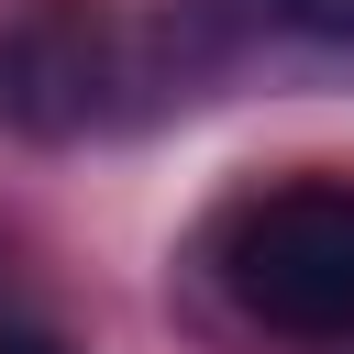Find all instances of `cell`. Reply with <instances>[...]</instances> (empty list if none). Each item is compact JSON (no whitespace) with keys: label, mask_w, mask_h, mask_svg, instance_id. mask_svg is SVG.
Masks as SVG:
<instances>
[{"label":"cell","mask_w":354,"mask_h":354,"mask_svg":"<svg viewBox=\"0 0 354 354\" xmlns=\"http://www.w3.org/2000/svg\"><path fill=\"white\" fill-rule=\"evenodd\" d=\"M144 100H166V33L111 0H22V22L0 33V122L44 144L111 133Z\"/></svg>","instance_id":"6da1fadb"},{"label":"cell","mask_w":354,"mask_h":354,"mask_svg":"<svg viewBox=\"0 0 354 354\" xmlns=\"http://www.w3.org/2000/svg\"><path fill=\"white\" fill-rule=\"evenodd\" d=\"M221 288L243 321L299 343H354V177L254 188L221 221Z\"/></svg>","instance_id":"7a4b0ae2"},{"label":"cell","mask_w":354,"mask_h":354,"mask_svg":"<svg viewBox=\"0 0 354 354\" xmlns=\"http://www.w3.org/2000/svg\"><path fill=\"white\" fill-rule=\"evenodd\" d=\"M232 33H299V44H354V0H210Z\"/></svg>","instance_id":"3957f363"},{"label":"cell","mask_w":354,"mask_h":354,"mask_svg":"<svg viewBox=\"0 0 354 354\" xmlns=\"http://www.w3.org/2000/svg\"><path fill=\"white\" fill-rule=\"evenodd\" d=\"M0 354H66L55 332H22V321H0Z\"/></svg>","instance_id":"277c9868"}]
</instances>
